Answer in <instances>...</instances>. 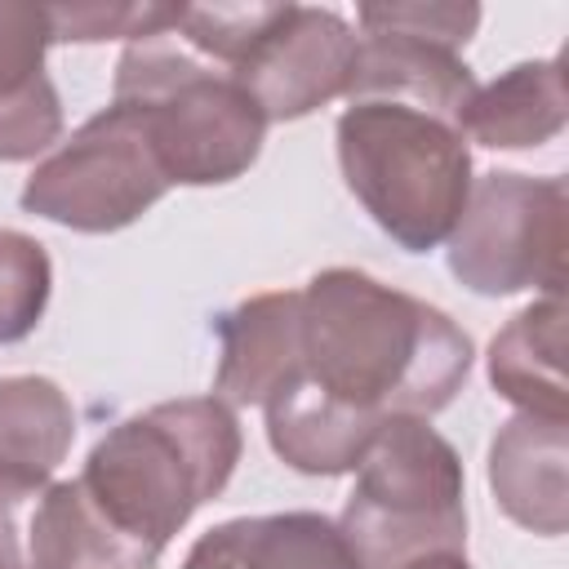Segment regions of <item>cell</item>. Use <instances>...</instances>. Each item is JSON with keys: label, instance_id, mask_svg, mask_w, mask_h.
<instances>
[{"label": "cell", "instance_id": "obj_1", "mask_svg": "<svg viewBox=\"0 0 569 569\" xmlns=\"http://www.w3.org/2000/svg\"><path fill=\"white\" fill-rule=\"evenodd\" d=\"M302 378L373 418H431L471 373V338L449 311L356 267H329L298 289Z\"/></svg>", "mask_w": 569, "mask_h": 569}, {"label": "cell", "instance_id": "obj_11", "mask_svg": "<svg viewBox=\"0 0 569 569\" xmlns=\"http://www.w3.org/2000/svg\"><path fill=\"white\" fill-rule=\"evenodd\" d=\"M182 569H360L338 520L320 511L236 516L200 533Z\"/></svg>", "mask_w": 569, "mask_h": 569}, {"label": "cell", "instance_id": "obj_17", "mask_svg": "<svg viewBox=\"0 0 569 569\" xmlns=\"http://www.w3.org/2000/svg\"><path fill=\"white\" fill-rule=\"evenodd\" d=\"M53 289V262L40 240L0 227V347L36 333Z\"/></svg>", "mask_w": 569, "mask_h": 569}, {"label": "cell", "instance_id": "obj_21", "mask_svg": "<svg viewBox=\"0 0 569 569\" xmlns=\"http://www.w3.org/2000/svg\"><path fill=\"white\" fill-rule=\"evenodd\" d=\"M62 138V98L53 80H40L36 89L18 98H0V160H36Z\"/></svg>", "mask_w": 569, "mask_h": 569}, {"label": "cell", "instance_id": "obj_12", "mask_svg": "<svg viewBox=\"0 0 569 569\" xmlns=\"http://www.w3.org/2000/svg\"><path fill=\"white\" fill-rule=\"evenodd\" d=\"M471 93H476V76L462 62V53L431 44V40L396 36V31H365L360 36V58H356L347 102L387 98V102L431 111V116L462 129V111H467Z\"/></svg>", "mask_w": 569, "mask_h": 569}, {"label": "cell", "instance_id": "obj_15", "mask_svg": "<svg viewBox=\"0 0 569 569\" xmlns=\"http://www.w3.org/2000/svg\"><path fill=\"white\" fill-rule=\"evenodd\" d=\"M569 120L560 58L516 62L493 84H476L462 111V138L493 151H529L551 142Z\"/></svg>", "mask_w": 569, "mask_h": 569}, {"label": "cell", "instance_id": "obj_8", "mask_svg": "<svg viewBox=\"0 0 569 569\" xmlns=\"http://www.w3.org/2000/svg\"><path fill=\"white\" fill-rule=\"evenodd\" d=\"M356 58L360 36L342 13L311 4H267L231 76L258 102L267 124H276L302 120L316 107L347 98Z\"/></svg>", "mask_w": 569, "mask_h": 569}, {"label": "cell", "instance_id": "obj_18", "mask_svg": "<svg viewBox=\"0 0 569 569\" xmlns=\"http://www.w3.org/2000/svg\"><path fill=\"white\" fill-rule=\"evenodd\" d=\"M182 4H44L53 40H147L178 22Z\"/></svg>", "mask_w": 569, "mask_h": 569}, {"label": "cell", "instance_id": "obj_10", "mask_svg": "<svg viewBox=\"0 0 569 569\" xmlns=\"http://www.w3.org/2000/svg\"><path fill=\"white\" fill-rule=\"evenodd\" d=\"M569 427L556 418L516 413L489 445V489L507 520L529 533L560 538L569 525Z\"/></svg>", "mask_w": 569, "mask_h": 569}, {"label": "cell", "instance_id": "obj_19", "mask_svg": "<svg viewBox=\"0 0 569 569\" xmlns=\"http://www.w3.org/2000/svg\"><path fill=\"white\" fill-rule=\"evenodd\" d=\"M360 31H396L413 40L445 44L462 53V44L480 27V4H436V0H413V4H360L356 9Z\"/></svg>", "mask_w": 569, "mask_h": 569}, {"label": "cell", "instance_id": "obj_13", "mask_svg": "<svg viewBox=\"0 0 569 569\" xmlns=\"http://www.w3.org/2000/svg\"><path fill=\"white\" fill-rule=\"evenodd\" d=\"M262 409H267V440H271L276 458L302 476L356 471L382 427V422L320 396L307 378L276 391Z\"/></svg>", "mask_w": 569, "mask_h": 569}, {"label": "cell", "instance_id": "obj_3", "mask_svg": "<svg viewBox=\"0 0 569 569\" xmlns=\"http://www.w3.org/2000/svg\"><path fill=\"white\" fill-rule=\"evenodd\" d=\"M138 111L173 187H222L253 169L267 116L231 71L187 49L173 27L124 44L116 98Z\"/></svg>", "mask_w": 569, "mask_h": 569}, {"label": "cell", "instance_id": "obj_6", "mask_svg": "<svg viewBox=\"0 0 569 569\" xmlns=\"http://www.w3.org/2000/svg\"><path fill=\"white\" fill-rule=\"evenodd\" d=\"M569 187L560 173L533 178L493 169L471 182L462 218L449 231V271L480 298L538 289L565 293Z\"/></svg>", "mask_w": 569, "mask_h": 569}, {"label": "cell", "instance_id": "obj_7", "mask_svg": "<svg viewBox=\"0 0 569 569\" xmlns=\"http://www.w3.org/2000/svg\"><path fill=\"white\" fill-rule=\"evenodd\" d=\"M169 187L142 116L111 102L36 164L18 200L36 218L107 236L138 222Z\"/></svg>", "mask_w": 569, "mask_h": 569}, {"label": "cell", "instance_id": "obj_20", "mask_svg": "<svg viewBox=\"0 0 569 569\" xmlns=\"http://www.w3.org/2000/svg\"><path fill=\"white\" fill-rule=\"evenodd\" d=\"M53 44L44 4L0 0V98L36 89L44 76V49Z\"/></svg>", "mask_w": 569, "mask_h": 569}, {"label": "cell", "instance_id": "obj_16", "mask_svg": "<svg viewBox=\"0 0 569 569\" xmlns=\"http://www.w3.org/2000/svg\"><path fill=\"white\" fill-rule=\"evenodd\" d=\"M76 440V409L44 373L0 378V471L49 480Z\"/></svg>", "mask_w": 569, "mask_h": 569}, {"label": "cell", "instance_id": "obj_23", "mask_svg": "<svg viewBox=\"0 0 569 569\" xmlns=\"http://www.w3.org/2000/svg\"><path fill=\"white\" fill-rule=\"evenodd\" d=\"M405 569H471V565H467V556H462V551H431V556L409 560Z\"/></svg>", "mask_w": 569, "mask_h": 569}, {"label": "cell", "instance_id": "obj_2", "mask_svg": "<svg viewBox=\"0 0 569 569\" xmlns=\"http://www.w3.org/2000/svg\"><path fill=\"white\" fill-rule=\"evenodd\" d=\"M240 462V422L213 396H187L120 418L76 476L107 529L160 560L169 538L218 498Z\"/></svg>", "mask_w": 569, "mask_h": 569}, {"label": "cell", "instance_id": "obj_4", "mask_svg": "<svg viewBox=\"0 0 569 569\" xmlns=\"http://www.w3.org/2000/svg\"><path fill=\"white\" fill-rule=\"evenodd\" d=\"M338 164L347 191L405 253L445 244L471 196L462 129L387 98L347 102L338 116Z\"/></svg>", "mask_w": 569, "mask_h": 569}, {"label": "cell", "instance_id": "obj_14", "mask_svg": "<svg viewBox=\"0 0 569 569\" xmlns=\"http://www.w3.org/2000/svg\"><path fill=\"white\" fill-rule=\"evenodd\" d=\"M565 293H547L489 342V382L520 413L565 422Z\"/></svg>", "mask_w": 569, "mask_h": 569}, {"label": "cell", "instance_id": "obj_22", "mask_svg": "<svg viewBox=\"0 0 569 569\" xmlns=\"http://www.w3.org/2000/svg\"><path fill=\"white\" fill-rule=\"evenodd\" d=\"M49 480H22L0 471V569H31L27 538H31V507Z\"/></svg>", "mask_w": 569, "mask_h": 569}, {"label": "cell", "instance_id": "obj_5", "mask_svg": "<svg viewBox=\"0 0 569 569\" xmlns=\"http://www.w3.org/2000/svg\"><path fill=\"white\" fill-rule=\"evenodd\" d=\"M356 471L338 533L360 569H405L418 556L467 547L462 462L427 418H387Z\"/></svg>", "mask_w": 569, "mask_h": 569}, {"label": "cell", "instance_id": "obj_9", "mask_svg": "<svg viewBox=\"0 0 569 569\" xmlns=\"http://www.w3.org/2000/svg\"><path fill=\"white\" fill-rule=\"evenodd\" d=\"M302 378V298L271 289L236 302L218 320V373L213 400L227 409L267 405L276 391Z\"/></svg>", "mask_w": 569, "mask_h": 569}]
</instances>
